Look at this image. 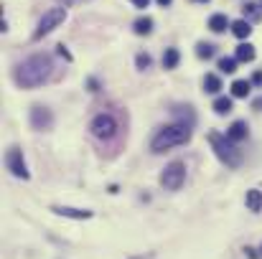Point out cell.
I'll return each instance as SVG.
<instances>
[{
  "label": "cell",
  "mask_w": 262,
  "mask_h": 259,
  "mask_svg": "<svg viewBox=\"0 0 262 259\" xmlns=\"http://www.w3.org/2000/svg\"><path fill=\"white\" fill-rule=\"evenodd\" d=\"M51 69H54L51 56L49 54H36V56H28L23 64L15 66L13 79H15V84L23 86V89H33V86L43 84L51 77Z\"/></svg>",
  "instance_id": "obj_1"
},
{
  "label": "cell",
  "mask_w": 262,
  "mask_h": 259,
  "mask_svg": "<svg viewBox=\"0 0 262 259\" xmlns=\"http://www.w3.org/2000/svg\"><path fill=\"white\" fill-rule=\"evenodd\" d=\"M191 140V125L188 122H176L163 130H158V135L150 140V150L153 153H166L176 145H186Z\"/></svg>",
  "instance_id": "obj_2"
},
{
  "label": "cell",
  "mask_w": 262,
  "mask_h": 259,
  "mask_svg": "<svg viewBox=\"0 0 262 259\" xmlns=\"http://www.w3.org/2000/svg\"><path fill=\"white\" fill-rule=\"evenodd\" d=\"M209 143H211L216 158H219L227 168H239V166H242V153L237 150V145H234L229 137H224V135H219V132H209Z\"/></svg>",
  "instance_id": "obj_3"
},
{
  "label": "cell",
  "mask_w": 262,
  "mask_h": 259,
  "mask_svg": "<svg viewBox=\"0 0 262 259\" xmlns=\"http://www.w3.org/2000/svg\"><path fill=\"white\" fill-rule=\"evenodd\" d=\"M89 135L99 143H110L120 135V120L112 112H102L89 122Z\"/></svg>",
  "instance_id": "obj_4"
},
{
  "label": "cell",
  "mask_w": 262,
  "mask_h": 259,
  "mask_svg": "<svg viewBox=\"0 0 262 259\" xmlns=\"http://www.w3.org/2000/svg\"><path fill=\"white\" fill-rule=\"evenodd\" d=\"M64 18H67V10H64V8H51V10H46V13H43V18L38 20L36 31H33V41H38V38L49 36L59 23H64Z\"/></svg>",
  "instance_id": "obj_5"
},
{
  "label": "cell",
  "mask_w": 262,
  "mask_h": 259,
  "mask_svg": "<svg viewBox=\"0 0 262 259\" xmlns=\"http://www.w3.org/2000/svg\"><path fill=\"white\" fill-rule=\"evenodd\" d=\"M186 180V166L181 160H173L171 166H166V171L161 173V185L166 191H178Z\"/></svg>",
  "instance_id": "obj_6"
},
{
  "label": "cell",
  "mask_w": 262,
  "mask_h": 259,
  "mask_svg": "<svg viewBox=\"0 0 262 259\" xmlns=\"http://www.w3.org/2000/svg\"><path fill=\"white\" fill-rule=\"evenodd\" d=\"M5 166H8V171L13 173L15 178H23V180L31 178V173H28V168H26V160H23V150H20V148H10V150L5 153Z\"/></svg>",
  "instance_id": "obj_7"
},
{
  "label": "cell",
  "mask_w": 262,
  "mask_h": 259,
  "mask_svg": "<svg viewBox=\"0 0 262 259\" xmlns=\"http://www.w3.org/2000/svg\"><path fill=\"white\" fill-rule=\"evenodd\" d=\"M31 125H33V130H51V125H54L51 109L49 107H41V104L31 107Z\"/></svg>",
  "instance_id": "obj_8"
},
{
  "label": "cell",
  "mask_w": 262,
  "mask_h": 259,
  "mask_svg": "<svg viewBox=\"0 0 262 259\" xmlns=\"http://www.w3.org/2000/svg\"><path fill=\"white\" fill-rule=\"evenodd\" d=\"M54 214L59 216H67V219H77V221H84V219H92V211L89 208H72V206H51Z\"/></svg>",
  "instance_id": "obj_9"
},
{
  "label": "cell",
  "mask_w": 262,
  "mask_h": 259,
  "mask_svg": "<svg viewBox=\"0 0 262 259\" xmlns=\"http://www.w3.org/2000/svg\"><path fill=\"white\" fill-rule=\"evenodd\" d=\"M247 135H250V127H247V122H242V120L232 122V127L227 130V137H229L232 143H242V140H247Z\"/></svg>",
  "instance_id": "obj_10"
},
{
  "label": "cell",
  "mask_w": 262,
  "mask_h": 259,
  "mask_svg": "<svg viewBox=\"0 0 262 259\" xmlns=\"http://www.w3.org/2000/svg\"><path fill=\"white\" fill-rule=\"evenodd\" d=\"M247 208H250L252 214L262 211V191H257V188L247 191Z\"/></svg>",
  "instance_id": "obj_11"
},
{
  "label": "cell",
  "mask_w": 262,
  "mask_h": 259,
  "mask_svg": "<svg viewBox=\"0 0 262 259\" xmlns=\"http://www.w3.org/2000/svg\"><path fill=\"white\" fill-rule=\"evenodd\" d=\"M209 28H211L214 33H224V31L229 28V20H227V15H222V13L211 15V18H209Z\"/></svg>",
  "instance_id": "obj_12"
},
{
  "label": "cell",
  "mask_w": 262,
  "mask_h": 259,
  "mask_svg": "<svg viewBox=\"0 0 262 259\" xmlns=\"http://www.w3.org/2000/svg\"><path fill=\"white\" fill-rule=\"evenodd\" d=\"M250 89H252V82H247V79H237V82L232 84V97L245 99V97L250 94Z\"/></svg>",
  "instance_id": "obj_13"
},
{
  "label": "cell",
  "mask_w": 262,
  "mask_h": 259,
  "mask_svg": "<svg viewBox=\"0 0 262 259\" xmlns=\"http://www.w3.org/2000/svg\"><path fill=\"white\" fill-rule=\"evenodd\" d=\"M178 61H181L178 49H166V54H163V69H176Z\"/></svg>",
  "instance_id": "obj_14"
},
{
  "label": "cell",
  "mask_w": 262,
  "mask_h": 259,
  "mask_svg": "<svg viewBox=\"0 0 262 259\" xmlns=\"http://www.w3.org/2000/svg\"><path fill=\"white\" fill-rule=\"evenodd\" d=\"M133 28H135L138 36H148V33L153 31V18H148V15H145V18H138Z\"/></svg>",
  "instance_id": "obj_15"
},
{
  "label": "cell",
  "mask_w": 262,
  "mask_h": 259,
  "mask_svg": "<svg viewBox=\"0 0 262 259\" xmlns=\"http://www.w3.org/2000/svg\"><path fill=\"white\" fill-rule=\"evenodd\" d=\"M232 33H234L237 38H247V36L252 33V26H250L247 20H234V23H232Z\"/></svg>",
  "instance_id": "obj_16"
},
{
  "label": "cell",
  "mask_w": 262,
  "mask_h": 259,
  "mask_svg": "<svg viewBox=\"0 0 262 259\" xmlns=\"http://www.w3.org/2000/svg\"><path fill=\"white\" fill-rule=\"evenodd\" d=\"M255 59V46L252 43H239L237 46V61H252Z\"/></svg>",
  "instance_id": "obj_17"
},
{
  "label": "cell",
  "mask_w": 262,
  "mask_h": 259,
  "mask_svg": "<svg viewBox=\"0 0 262 259\" xmlns=\"http://www.w3.org/2000/svg\"><path fill=\"white\" fill-rule=\"evenodd\" d=\"M204 89H206L209 94H219V89H222V79H219L216 74H206V77H204Z\"/></svg>",
  "instance_id": "obj_18"
},
{
  "label": "cell",
  "mask_w": 262,
  "mask_h": 259,
  "mask_svg": "<svg viewBox=\"0 0 262 259\" xmlns=\"http://www.w3.org/2000/svg\"><path fill=\"white\" fill-rule=\"evenodd\" d=\"M214 112H216L219 117L229 114V112H232V99H229V97H219V99L214 102Z\"/></svg>",
  "instance_id": "obj_19"
},
{
  "label": "cell",
  "mask_w": 262,
  "mask_h": 259,
  "mask_svg": "<svg viewBox=\"0 0 262 259\" xmlns=\"http://www.w3.org/2000/svg\"><path fill=\"white\" fill-rule=\"evenodd\" d=\"M196 56H199V59H211V56H214V46H211V43H204V41L196 43Z\"/></svg>",
  "instance_id": "obj_20"
},
{
  "label": "cell",
  "mask_w": 262,
  "mask_h": 259,
  "mask_svg": "<svg viewBox=\"0 0 262 259\" xmlns=\"http://www.w3.org/2000/svg\"><path fill=\"white\" fill-rule=\"evenodd\" d=\"M219 69H222L224 74H234V72H237V59H229V56L219 59Z\"/></svg>",
  "instance_id": "obj_21"
},
{
  "label": "cell",
  "mask_w": 262,
  "mask_h": 259,
  "mask_svg": "<svg viewBox=\"0 0 262 259\" xmlns=\"http://www.w3.org/2000/svg\"><path fill=\"white\" fill-rule=\"evenodd\" d=\"M135 64H138V69H148L150 64H153V59H150V54H138V59H135Z\"/></svg>",
  "instance_id": "obj_22"
},
{
  "label": "cell",
  "mask_w": 262,
  "mask_h": 259,
  "mask_svg": "<svg viewBox=\"0 0 262 259\" xmlns=\"http://www.w3.org/2000/svg\"><path fill=\"white\" fill-rule=\"evenodd\" d=\"M56 49H59V56H64L67 61H72V54L67 51V46H64V43H61V46H56Z\"/></svg>",
  "instance_id": "obj_23"
},
{
  "label": "cell",
  "mask_w": 262,
  "mask_h": 259,
  "mask_svg": "<svg viewBox=\"0 0 262 259\" xmlns=\"http://www.w3.org/2000/svg\"><path fill=\"white\" fill-rule=\"evenodd\" d=\"M148 3H150V0H133L135 8H148Z\"/></svg>",
  "instance_id": "obj_24"
},
{
  "label": "cell",
  "mask_w": 262,
  "mask_h": 259,
  "mask_svg": "<svg viewBox=\"0 0 262 259\" xmlns=\"http://www.w3.org/2000/svg\"><path fill=\"white\" fill-rule=\"evenodd\" d=\"M252 84H260L262 86V72H257V74L252 77Z\"/></svg>",
  "instance_id": "obj_25"
},
{
  "label": "cell",
  "mask_w": 262,
  "mask_h": 259,
  "mask_svg": "<svg viewBox=\"0 0 262 259\" xmlns=\"http://www.w3.org/2000/svg\"><path fill=\"white\" fill-rule=\"evenodd\" d=\"M252 107H255V109H262V97H257V99L252 102Z\"/></svg>",
  "instance_id": "obj_26"
},
{
  "label": "cell",
  "mask_w": 262,
  "mask_h": 259,
  "mask_svg": "<svg viewBox=\"0 0 262 259\" xmlns=\"http://www.w3.org/2000/svg\"><path fill=\"white\" fill-rule=\"evenodd\" d=\"M59 3H64V5H77V3H84V0H59Z\"/></svg>",
  "instance_id": "obj_27"
},
{
  "label": "cell",
  "mask_w": 262,
  "mask_h": 259,
  "mask_svg": "<svg viewBox=\"0 0 262 259\" xmlns=\"http://www.w3.org/2000/svg\"><path fill=\"white\" fill-rule=\"evenodd\" d=\"M97 86H99L97 84V79H89V89H92V91H97Z\"/></svg>",
  "instance_id": "obj_28"
},
{
  "label": "cell",
  "mask_w": 262,
  "mask_h": 259,
  "mask_svg": "<svg viewBox=\"0 0 262 259\" xmlns=\"http://www.w3.org/2000/svg\"><path fill=\"white\" fill-rule=\"evenodd\" d=\"M130 259H153V254H140V257H130Z\"/></svg>",
  "instance_id": "obj_29"
},
{
  "label": "cell",
  "mask_w": 262,
  "mask_h": 259,
  "mask_svg": "<svg viewBox=\"0 0 262 259\" xmlns=\"http://www.w3.org/2000/svg\"><path fill=\"white\" fill-rule=\"evenodd\" d=\"M158 3H161V5H171L173 0H158Z\"/></svg>",
  "instance_id": "obj_30"
},
{
  "label": "cell",
  "mask_w": 262,
  "mask_h": 259,
  "mask_svg": "<svg viewBox=\"0 0 262 259\" xmlns=\"http://www.w3.org/2000/svg\"><path fill=\"white\" fill-rule=\"evenodd\" d=\"M196 3H209V0H196Z\"/></svg>",
  "instance_id": "obj_31"
},
{
  "label": "cell",
  "mask_w": 262,
  "mask_h": 259,
  "mask_svg": "<svg viewBox=\"0 0 262 259\" xmlns=\"http://www.w3.org/2000/svg\"><path fill=\"white\" fill-rule=\"evenodd\" d=\"M260 252H262V247H260Z\"/></svg>",
  "instance_id": "obj_32"
}]
</instances>
